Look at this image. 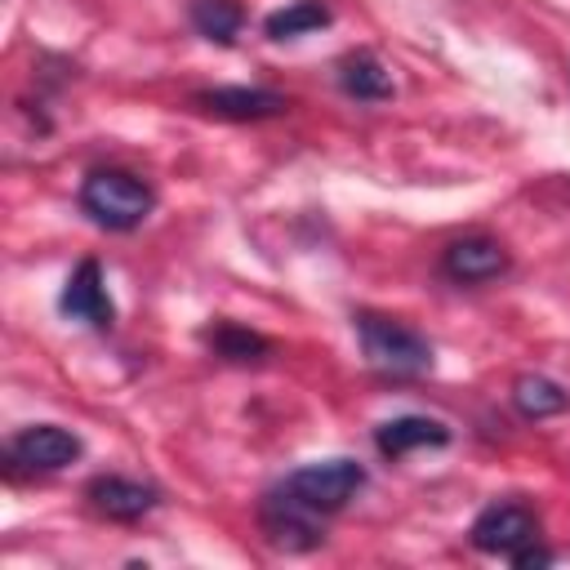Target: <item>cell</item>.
Masks as SVG:
<instances>
[{"label": "cell", "instance_id": "3", "mask_svg": "<svg viewBox=\"0 0 570 570\" xmlns=\"http://www.w3.org/2000/svg\"><path fill=\"white\" fill-rule=\"evenodd\" d=\"M365 485V468L356 459H325V463H303L289 476L276 481V490L285 499H294L298 508H307L312 517L330 521L334 512H343Z\"/></svg>", "mask_w": 570, "mask_h": 570}, {"label": "cell", "instance_id": "10", "mask_svg": "<svg viewBox=\"0 0 570 570\" xmlns=\"http://www.w3.org/2000/svg\"><path fill=\"white\" fill-rule=\"evenodd\" d=\"M191 102H196L200 111H209V116H223V120H267V116L289 111L285 94L258 89V85H218V89H200Z\"/></svg>", "mask_w": 570, "mask_h": 570}, {"label": "cell", "instance_id": "8", "mask_svg": "<svg viewBox=\"0 0 570 570\" xmlns=\"http://www.w3.org/2000/svg\"><path fill=\"white\" fill-rule=\"evenodd\" d=\"M85 499L98 517L107 521H142L147 512L160 508V490L147 485V481H134V476H116V472H102L85 485Z\"/></svg>", "mask_w": 570, "mask_h": 570}, {"label": "cell", "instance_id": "17", "mask_svg": "<svg viewBox=\"0 0 570 570\" xmlns=\"http://www.w3.org/2000/svg\"><path fill=\"white\" fill-rule=\"evenodd\" d=\"M548 561H552V552H548V548H539V543H530L525 552H517V557H512V566H517V570H530V566H548Z\"/></svg>", "mask_w": 570, "mask_h": 570}, {"label": "cell", "instance_id": "1", "mask_svg": "<svg viewBox=\"0 0 570 570\" xmlns=\"http://www.w3.org/2000/svg\"><path fill=\"white\" fill-rule=\"evenodd\" d=\"M352 325H356L370 370H379L383 379H419L432 370V343L405 321L383 316V312H356Z\"/></svg>", "mask_w": 570, "mask_h": 570}, {"label": "cell", "instance_id": "14", "mask_svg": "<svg viewBox=\"0 0 570 570\" xmlns=\"http://www.w3.org/2000/svg\"><path fill=\"white\" fill-rule=\"evenodd\" d=\"M200 338L209 343V352H214V356L236 361V365L263 361V356L272 352V343H267L263 334H254V330H245V325H236V321H214V325H209Z\"/></svg>", "mask_w": 570, "mask_h": 570}, {"label": "cell", "instance_id": "16", "mask_svg": "<svg viewBox=\"0 0 570 570\" xmlns=\"http://www.w3.org/2000/svg\"><path fill=\"white\" fill-rule=\"evenodd\" d=\"M240 22H245V9L236 0H191V27L214 45H232Z\"/></svg>", "mask_w": 570, "mask_h": 570}, {"label": "cell", "instance_id": "4", "mask_svg": "<svg viewBox=\"0 0 570 570\" xmlns=\"http://www.w3.org/2000/svg\"><path fill=\"white\" fill-rule=\"evenodd\" d=\"M468 539H472L476 552L512 561L517 552L539 543V517H534V508H525L517 499H503V503H490V508L476 512V521L468 525Z\"/></svg>", "mask_w": 570, "mask_h": 570}, {"label": "cell", "instance_id": "11", "mask_svg": "<svg viewBox=\"0 0 570 570\" xmlns=\"http://www.w3.org/2000/svg\"><path fill=\"white\" fill-rule=\"evenodd\" d=\"M374 445L383 459H405L419 445H450V428L428 414H401L374 428Z\"/></svg>", "mask_w": 570, "mask_h": 570}, {"label": "cell", "instance_id": "7", "mask_svg": "<svg viewBox=\"0 0 570 570\" xmlns=\"http://www.w3.org/2000/svg\"><path fill=\"white\" fill-rule=\"evenodd\" d=\"M258 530L272 548L281 552H312L321 539H325V521L312 517L307 508H298L294 499H285L276 485L263 494L258 503Z\"/></svg>", "mask_w": 570, "mask_h": 570}, {"label": "cell", "instance_id": "5", "mask_svg": "<svg viewBox=\"0 0 570 570\" xmlns=\"http://www.w3.org/2000/svg\"><path fill=\"white\" fill-rule=\"evenodd\" d=\"M80 436L58 423H31L4 441V463L13 472H62L80 459Z\"/></svg>", "mask_w": 570, "mask_h": 570}, {"label": "cell", "instance_id": "9", "mask_svg": "<svg viewBox=\"0 0 570 570\" xmlns=\"http://www.w3.org/2000/svg\"><path fill=\"white\" fill-rule=\"evenodd\" d=\"M441 272L450 281H459V285H481V281H494V276L508 272V249L494 236L472 232V236H459V240L445 245Z\"/></svg>", "mask_w": 570, "mask_h": 570}, {"label": "cell", "instance_id": "2", "mask_svg": "<svg viewBox=\"0 0 570 570\" xmlns=\"http://www.w3.org/2000/svg\"><path fill=\"white\" fill-rule=\"evenodd\" d=\"M80 209L107 232H134L156 209V191L129 169H89L80 183Z\"/></svg>", "mask_w": 570, "mask_h": 570}, {"label": "cell", "instance_id": "6", "mask_svg": "<svg viewBox=\"0 0 570 570\" xmlns=\"http://www.w3.org/2000/svg\"><path fill=\"white\" fill-rule=\"evenodd\" d=\"M58 312L67 321H80L98 334H107L116 325V303L107 294V281H102V267L98 258H80L71 267V276L62 281V294H58Z\"/></svg>", "mask_w": 570, "mask_h": 570}, {"label": "cell", "instance_id": "13", "mask_svg": "<svg viewBox=\"0 0 570 570\" xmlns=\"http://www.w3.org/2000/svg\"><path fill=\"white\" fill-rule=\"evenodd\" d=\"M330 22H334L330 4H321V0H289V4H281V9H272L263 18V31H267V40H294V36L321 31Z\"/></svg>", "mask_w": 570, "mask_h": 570}, {"label": "cell", "instance_id": "15", "mask_svg": "<svg viewBox=\"0 0 570 570\" xmlns=\"http://www.w3.org/2000/svg\"><path fill=\"white\" fill-rule=\"evenodd\" d=\"M512 405H517L525 419H552V414H561V410L570 405V392H566L561 383L543 379V374H521V379L512 383Z\"/></svg>", "mask_w": 570, "mask_h": 570}, {"label": "cell", "instance_id": "12", "mask_svg": "<svg viewBox=\"0 0 570 570\" xmlns=\"http://www.w3.org/2000/svg\"><path fill=\"white\" fill-rule=\"evenodd\" d=\"M334 80H338V89H343L347 98H356V102H383V98H392V76H387V67L379 62L374 49H352V53H343V58L334 62Z\"/></svg>", "mask_w": 570, "mask_h": 570}]
</instances>
